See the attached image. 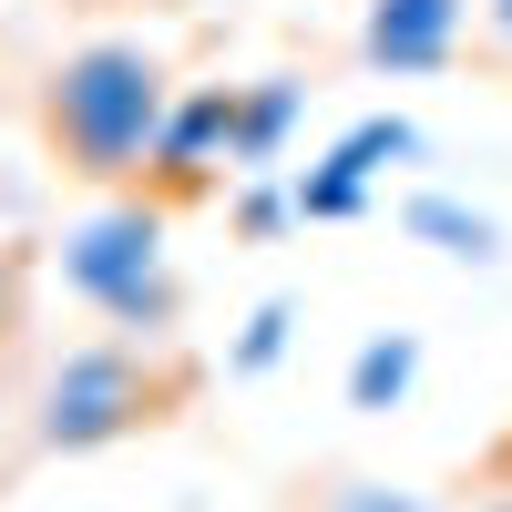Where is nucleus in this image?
<instances>
[{"label":"nucleus","mask_w":512,"mask_h":512,"mask_svg":"<svg viewBox=\"0 0 512 512\" xmlns=\"http://www.w3.org/2000/svg\"><path fill=\"white\" fill-rule=\"evenodd\" d=\"M164 113H175V82H164V62L144 41H123V31L72 41L52 62V82H41V134H52V154L72 175H93V185L144 175L154 144H164Z\"/></svg>","instance_id":"1"},{"label":"nucleus","mask_w":512,"mask_h":512,"mask_svg":"<svg viewBox=\"0 0 512 512\" xmlns=\"http://www.w3.org/2000/svg\"><path fill=\"white\" fill-rule=\"evenodd\" d=\"M62 287L113 328H175V246H164L154 205H93V216L62 226Z\"/></svg>","instance_id":"2"},{"label":"nucleus","mask_w":512,"mask_h":512,"mask_svg":"<svg viewBox=\"0 0 512 512\" xmlns=\"http://www.w3.org/2000/svg\"><path fill=\"white\" fill-rule=\"evenodd\" d=\"M154 420V379L134 349H62L52 379H41V410H31V441L41 451H103L123 431Z\"/></svg>","instance_id":"3"},{"label":"nucleus","mask_w":512,"mask_h":512,"mask_svg":"<svg viewBox=\"0 0 512 512\" xmlns=\"http://www.w3.org/2000/svg\"><path fill=\"white\" fill-rule=\"evenodd\" d=\"M390 164H420V123L410 113H359L349 134L297 175V216H308V226H359Z\"/></svg>","instance_id":"4"},{"label":"nucleus","mask_w":512,"mask_h":512,"mask_svg":"<svg viewBox=\"0 0 512 512\" xmlns=\"http://www.w3.org/2000/svg\"><path fill=\"white\" fill-rule=\"evenodd\" d=\"M461 31H472V0H369L359 11V62L390 72V82H420V72H451Z\"/></svg>","instance_id":"5"},{"label":"nucleus","mask_w":512,"mask_h":512,"mask_svg":"<svg viewBox=\"0 0 512 512\" xmlns=\"http://www.w3.org/2000/svg\"><path fill=\"white\" fill-rule=\"evenodd\" d=\"M216 164H236V82L175 93V113H164V144H154V175H164V185H205Z\"/></svg>","instance_id":"6"},{"label":"nucleus","mask_w":512,"mask_h":512,"mask_svg":"<svg viewBox=\"0 0 512 512\" xmlns=\"http://www.w3.org/2000/svg\"><path fill=\"white\" fill-rule=\"evenodd\" d=\"M400 236H410V246H431V256H451V267H502V226L482 216L472 195H451V185L400 195Z\"/></svg>","instance_id":"7"},{"label":"nucleus","mask_w":512,"mask_h":512,"mask_svg":"<svg viewBox=\"0 0 512 512\" xmlns=\"http://www.w3.org/2000/svg\"><path fill=\"white\" fill-rule=\"evenodd\" d=\"M297 113H308V82H297V72H256V82H236V164H246V175H267V164L287 154Z\"/></svg>","instance_id":"8"},{"label":"nucleus","mask_w":512,"mask_h":512,"mask_svg":"<svg viewBox=\"0 0 512 512\" xmlns=\"http://www.w3.org/2000/svg\"><path fill=\"white\" fill-rule=\"evenodd\" d=\"M420 390V338L410 328H379V338H359V359H349V410H400Z\"/></svg>","instance_id":"9"},{"label":"nucleus","mask_w":512,"mask_h":512,"mask_svg":"<svg viewBox=\"0 0 512 512\" xmlns=\"http://www.w3.org/2000/svg\"><path fill=\"white\" fill-rule=\"evenodd\" d=\"M287 349H297V297H256L246 328H236V349H226V369H236V379H267Z\"/></svg>","instance_id":"10"},{"label":"nucleus","mask_w":512,"mask_h":512,"mask_svg":"<svg viewBox=\"0 0 512 512\" xmlns=\"http://www.w3.org/2000/svg\"><path fill=\"white\" fill-rule=\"evenodd\" d=\"M277 226H308V216H297V185H277V175H246V185H236V236H256V246H267Z\"/></svg>","instance_id":"11"},{"label":"nucleus","mask_w":512,"mask_h":512,"mask_svg":"<svg viewBox=\"0 0 512 512\" xmlns=\"http://www.w3.org/2000/svg\"><path fill=\"white\" fill-rule=\"evenodd\" d=\"M318 512H441L431 492H410V482H328Z\"/></svg>","instance_id":"12"},{"label":"nucleus","mask_w":512,"mask_h":512,"mask_svg":"<svg viewBox=\"0 0 512 512\" xmlns=\"http://www.w3.org/2000/svg\"><path fill=\"white\" fill-rule=\"evenodd\" d=\"M482 21H492V41L512 52V0H482Z\"/></svg>","instance_id":"13"},{"label":"nucleus","mask_w":512,"mask_h":512,"mask_svg":"<svg viewBox=\"0 0 512 512\" xmlns=\"http://www.w3.org/2000/svg\"><path fill=\"white\" fill-rule=\"evenodd\" d=\"M175 512H195V502H175Z\"/></svg>","instance_id":"14"},{"label":"nucleus","mask_w":512,"mask_h":512,"mask_svg":"<svg viewBox=\"0 0 512 512\" xmlns=\"http://www.w3.org/2000/svg\"><path fill=\"white\" fill-rule=\"evenodd\" d=\"M0 287H11V277H0Z\"/></svg>","instance_id":"15"}]
</instances>
